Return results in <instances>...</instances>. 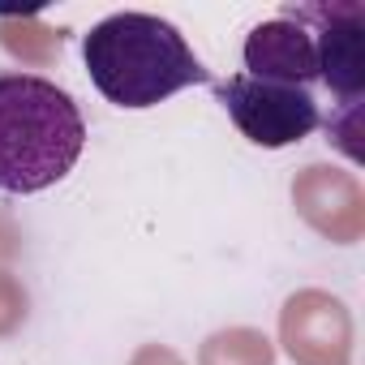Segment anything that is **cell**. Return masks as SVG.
I'll use <instances>...</instances> for the list:
<instances>
[{"label": "cell", "instance_id": "obj_2", "mask_svg": "<svg viewBox=\"0 0 365 365\" xmlns=\"http://www.w3.org/2000/svg\"><path fill=\"white\" fill-rule=\"evenodd\" d=\"M86 146L78 99L39 73H0V194H43Z\"/></svg>", "mask_w": 365, "mask_h": 365}, {"label": "cell", "instance_id": "obj_4", "mask_svg": "<svg viewBox=\"0 0 365 365\" xmlns=\"http://www.w3.org/2000/svg\"><path fill=\"white\" fill-rule=\"evenodd\" d=\"M314 35L318 82L339 99V108H356L365 91V5L356 0H314V5H284Z\"/></svg>", "mask_w": 365, "mask_h": 365}, {"label": "cell", "instance_id": "obj_1", "mask_svg": "<svg viewBox=\"0 0 365 365\" xmlns=\"http://www.w3.org/2000/svg\"><path fill=\"white\" fill-rule=\"evenodd\" d=\"M82 61L95 91L125 112L159 108L176 91L211 82L190 39L172 22L155 14H133V9L108 14L103 22H95L82 35Z\"/></svg>", "mask_w": 365, "mask_h": 365}, {"label": "cell", "instance_id": "obj_3", "mask_svg": "<svg viewBox=\"0 0 365 365\" xmlns=\"http://www.w3.org/2000/svg\"><path fill=\"white\" fill-rule=\"evenodd\" d=\"M215 95H220L224 112L232 116V125L241 129V138H250L254 146H267V150L305 142L322 125V108H318L314 91H305V86L232 73V78L215 82Z\"/></svg>", "mask_w": 365, "mask_h": 365}, {"label": "cell", "instance_id": "obj_5", "mask_svg": "<svg viewBox=\"0 0 365 365\" xmlns=\"http://www.w3.org/2000/svg\"><path fill=\"white\" fill-rule=\"evenodd\" d=\"M241 56H245V73L250 78L288 82V86H305V91H314V82H318L314 35L288 9H279L271 22H258L250 31V39H245Z\"/></svg>", "mask_w": 365, "mask_h": 365}]
</instances>
